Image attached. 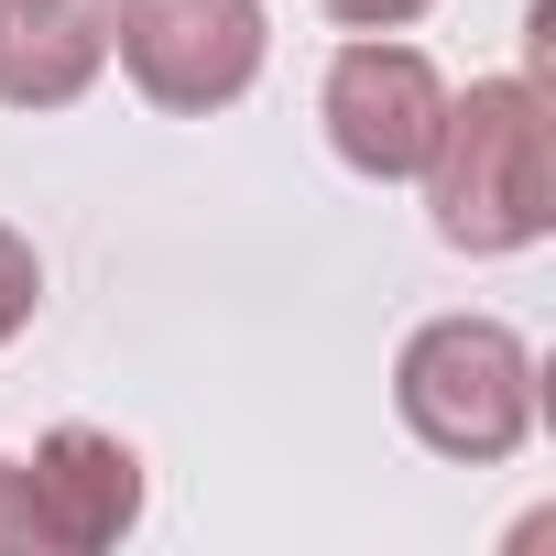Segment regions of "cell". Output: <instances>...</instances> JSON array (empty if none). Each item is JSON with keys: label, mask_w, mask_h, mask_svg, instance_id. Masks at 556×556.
Wrapping results in <instances>:
<instances>
[{"label": "cell", "mask_w": 556, "mask_h": 556, "mask_svg": "<svg viewBox=\"0 0 556 556\" xmlns=\"http://www.w3.org/2000/svg\"><path fill=\"white\" fill-rule=\"evenodd\" d=\"M34 545V502H23V458H0V556Z\"/></svg>", "instance_id": "9c48e42d"}, {"label": "cell", "mask_w": 556, "mask_h": 556, "mask_svg": "<svg viewBox=\"0 0 556 556\" xmlns=\"http://www.w3.org/2000/svg\"><path fill=\"white\" fill-rule=\"evenodd\" d=\"M110 66V0H0V110H66Z\"/></svg>", "instance_id": "8992f818"}, {"label": "cell", "mask_w": 556, "mask_h": 556, "mask_svg": "<svg viewBox=\"0 0 556 556\" xmlns=\"http://www.w3.org/2000/svg\"><path fill=\"white\" fill-rule=\"evenodd\" d=\"M328 23H350V34H404L415 12H437V0H317Z\"/></svg>", "instance_id": "ba28073f"}, {"label": "cell", "mask_w": 556, "mask_h": 556, "mask_svg": "<svg viewBox=\"0 0 556 556\" xmlns=\"http://www.w3.org/2000/svg\"><path fill=\"white\" fill-rule=\"evenodd\" d=\"M393 404L437 458L491 469L534 437V350L502 317H426L393 361Z\"/></svg>", "instance_id": "7a4b0ae2"}, {"label": "cell", "mask_w": 556, "mask_h": 556, "mask_svg": "<svg viewBox=\"0 0 556 556\" xmlns=\"http://www.w3.org/2000/svg\"><path fill=\"white\" fill-rule=\"evenodd\" d=\"M23 502H34V545L55 556H99L142 523V458L110 426H55L23 458Z\"/></svg>", "instance_id": "5b68a950"}, {"label": "cell", "mask_w": 556, "mask_h": 556, "mask_svg": "<svg viewBox=\"0 0 556 556\" xmlns=\"http://www.w3.org/2000/svg\"><path fill=\"white\" fill-rule=\"evenodd\" d=\"M426 207H437V240L469 262L534 251L556 229V121L534 77H480L469 99H447L426 153Z\"/></svg>", "instance_id": "6da1fadb"}, {"label": "cell", "mask_w": 556, "mask_h": 556, "mask_svg": "<svg viewBox=\"0 0 556 556\" xmlns=\"http://www.w3.org/2000/svg\"><path fill=\"white\" fill-rule=\"evenodd\" d=\"M34 306H45V262H34V240L12 218H0V350L34 328Z\"/></svg>", "instance_id": "52a82bcc"}, {"label": "cell", "mask_w": 556, "mask_h": 556, "mask_svg": "<svg viewBox=\"0 0 556 556\" xmlns=\"http://www.w3.org/2000/svg\"><path fill=\"white\" fill-rule=\"evenodd\" d=\"M328 142H339V164L350 175H371V186H404V175H426V153H437V121H447V77L415 55V45H393V34H361V45H339V66H328Z\"/></svg>", "instance_id": "277c9868"}, {"label": "cell", "mask_w": 556, "mask_h": 556, "mask_svg": "<svg viewBox=\"0 0 556 556\" xmlns=\"http://www.w3.org/2000/svg\"><path fill=\"white\" fill-rule=\"evenodd\" d=\"M262 0H110V55L131 66V88L175 121H207L229 110L251 77H262Z\"/></svg>", "instance_id": "3957f363"}]
</instances>
